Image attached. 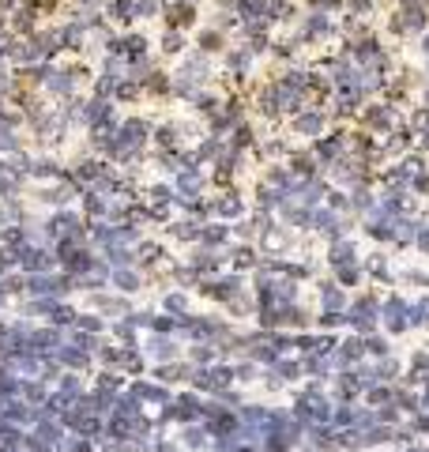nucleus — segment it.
<instances>
[{"label": "nucleus", "mask_w": 429, "mask_h": 452, "mask_svg": "<svg viewBox=\"0 0 429 452\" xmlns=\"http://www.w3.org/2000/svg\"><path fill=\"white\" fill-rule=\"evenodd\" d=\"M373 316H377L373 298H361V302L354 305V321H358V328H369V324H373Z\"/></svg>", "instance_id": "f257e3e1"}, {"label": "nucleus", "mask_w": 429, "mask_h": 452, "mask_svg": "<svg viewBox=\"0 0 429 452\" xmlns=\"http://www.w3.org/2000/svg\"><path fill=\"white\" fill-rule=\"evenodd\" d=\"M298 132L317 136V132H320V113H301V117H298Z\"/></svg>", "instance_id": "f03ea898"}, {"label": "nucleus", "mask_w": 429, "mask_h": 452, "mask_svg": "<svg viewBox=\"0 0 429 452\" xmlns=\"http://www.w3.org/2000/svg\"><path fill=\"white\" fill-rule=\"evenodd\" d=\"M305 34H312V38L328 34V19H324V15H312L309 23H305Z\"/></svg>", "instance_id": "7ed1b4c3"}, {"label": "nucleus", "mask_w": 429, "mask_h": 452, "mask_svg": "<svg viewBox=\"0 0 429 452\" xmlns=\"http://www.w3.org/2000/svg\"><path fill=\"white\" fill-rule=\"evenodd\" d=\"M350 256H354V249H350V242H342V245H335V249H331V260H350Z\"/></svg>", "instance_id": "20e7f679"}, {"label": "nucleus", "mask_w": 429, "mask_h": 452, "mask_svg": "<svg viewBox=\"0 0 429 452\" xmlns=\"http://www.w3.org/2000/svg\"><path fill=\"white\" fill-rule=\"evenodd\" d=\"M117 283L125 286V290H132V286H139V279L132 275V272H121V275H117Z\"/></svg>", "instance_id": "39448f33"}, {"label": "nucleus", "mask_w": 429, "mask_h": 452, "mask_svg": "<svg viewBox=\"0 0 429 452\" xmlns=\"http://www.w3.org/2000/svg\"><path fill=\"white\" fill-rule=\"evenodd\" d=\"M151 351L162 354V358H174V347H169V343H158V339H155V347H151Z\"/></svg>", "instance_id": "423d86ee"}, {"label": "nucleus", "mask_w": 429, "mask_h": 452, "mask_svg": "<svg viewBox=\"0 0 429 452\" xmlns=\"http://www.w3.org/2000/svg\"><path fill=\"white\" fill-rule=\"evenodd\" d=\"M181 192H196V174H185V177H181Z\"/></svg>", "instance_id": "0eeeda50"}, {"label": "nucleus", "mask_w": 429, "mask_h": 452, "mask_svg": "<svg viewBox=\"0 0 429 452\" xmlns=\"http://www.w3.org/2000/svg\"><path fill=\"white\" fill-rule=\"evenodd\" d=\"M324 298H328V305H331V309H342V294H335V290H328V294H324Z\"/></svg>", "instance_id": "6e6552de"}, {"label": "nucleus", "mask_w": 429, "mask_h": 452, "mask_svg": "<svg viewBox=\"0 0 429 452\" xmlns=\"http://www.w3.org/2000/svg\"><path fill=\"white\" fill-rule=\"evenodd\" d=\"M113 12H117V15H121V19H128V15H132V12H136V8H132V4H125V0H121V4H117V8H113Z\"/></svg>", "instance_id": "1a4fd4ad"}, {"label": "nucleus", "mask_w": 429, "mask_h": 452, "mask_svg": "<svg viewBox=\"0 0 429 452\" xmlns=\"http://www.w3.org/2000/svg\"><path fill=\"white\" fill-rule=\"evenodd\" d=\"M166 49H169V53L181 49V34H166Z\"/></svg>", "instance_id": "9d476101"}, {"label": "nucleus", "mask_w": 429, "mask_h": 452, "mask_svg": "<svg viewBox=\"0 0 429 452\" xmlns=\"http://www.w3.org/2000/svg\"><path fill=\"white\" fill-rule=\"evenodd\" d=\"M222 237H226L222 230H207V245H218V242H222Z\"/></svg>", "instance_id": "9b49d317"}, {"label": "nucleus", "mask_w": 429, "mask_h": 452, "mask_svg": "<svg viewBox=\"0 0 429 452\" xmlns=\"http://www.w3.org/2000/svg\"><path fill=\"white\" fill-rule=\"evenodd\" d=\"M64 362H68V365H83V358L75 351H64Z\"/></svg>", "instance_id": "f8f14e48"}, {"label": "nucleus", "mask_w": 429, "mask_h": 452, "mask_svg": "<svg viewBox=\"0 0 429 452\" xmlns=\"http://www.w3.org/2000/svg\"><path fill=\"white\" fill-rule=\"evenodd\" d=\"M218 45V34H204V49H215Z\"/></svg>", "instance_id": "ddd939ff"}, {"label": "nucleus", "mask_w": 429, "mask_h": 452, "mask_svg": "<svg viewBox=\"0 0 429 452\" xmlns=\"http://www.w3.org/2000/svg\"><path fill=\"white\" fill-rule=\"evenodd\" d=\"M354 8H358V12H365V8H369V0H354Z\"/></svg>", "instance_id": "4468645a"}, {"label": "nucleus", "mask_w": 429, "mask_h": 452, "mask_svg": "<svg viewBox=\"0 0 429 452\" xmlns=\"http://www.w3.org/2000/svg\"><path fill=\"white\" fill-rule=\"evenodd\" d=\"M422 249H429V234H422Z\"/></svg>", "instance_id": "2eb2a0df"}]
</instances>
